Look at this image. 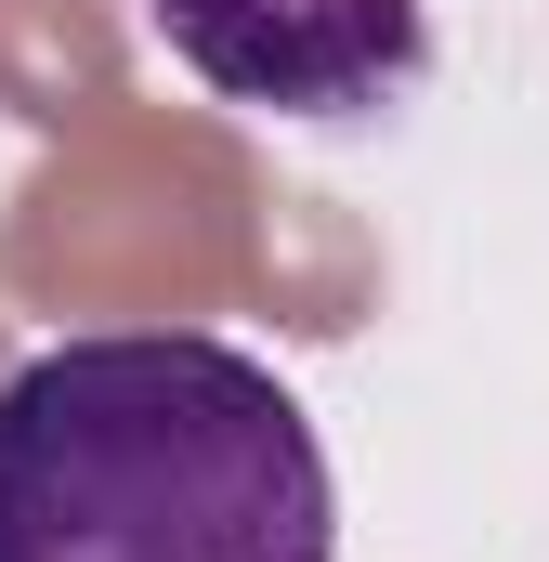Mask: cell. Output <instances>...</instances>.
<instances>
[{"label":"cell","instance_id":"1","mask_svg":"<svg viewBox=\"0 0 549 562\" xmlns=\"http://www.w3.org/2000/svg\"><path fill=\"white\" fill-rule=\"evenodd\" d=\"M301 393L197 327L53 340L0 380V562H327Z\"/></svg>","mask_w":549,"mask_h":562},{"label":"cell","instance_id":"2","mask_svg":"<svg viewBox=\"0 0 549 562\" xmlns=\"http://www.w3.org/2000/svg\"><path fill=\"white\" fill-rule=\"evenodd\" d=\"M144 13L223 105L262 119H380L432 66L418 0H144Z\"/></svg>","mask_w":549,"mask_h":562}]
</instances>
